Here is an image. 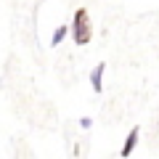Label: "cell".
<instances>
[{"mask_svg": "<svg viewBox=\"0 0 159 159\" xmlns=\"http://www.w3.org/2000/svg\"><path fill=\"white\" fill-rule=\"evenodd\" d=\"M69 34L77 45H88L93 37V27H90V19H88V8H77L72 16V24H69Z\"/></svg>", "mask_w": 159, "mask_h": 159, "instance_id": "obj_1", "label": "cell"}, {"mask_svg": "<svg viewBox=\"0 0 159 159\" xmlns=\"http://www.w3.org/2000/svg\"><path fill=\"white\" fill-rule=\"evenodd\" d=\"M138 141H141V127H133V130L127 133V138H125V146L119 148V157H130V154L135 151Z\"/></svg>", "mask_w": 159, "mask_h": 159, "instance_id": "obj_2", "label": "cell"}, {"mask_svg": "<svg viewBox=\"0 0 159 159\" xmlns=\"http://www.w3.org/2000/svg\"><path fill=\"white\" fill-rule=\"evenodd\" d=\"M103 72H106V64H96V66L90 69V88L93 93H101L103 90Z\"/></svg>", "mask_w": 159, "mask_h": 159, "instance_id": "obj_3", "label": "cell"}, {"mask_svg": "<svg viewBox=\"0 0 159 159\" xmlns=\"http://www.w3.org/2000/svg\"><path fill=\"white\" fill-rule=\"evenodd\" d=\"M66 34H69V24H61V27H56V32L51 34V45H53V48H58V45L64 43V37H66Z\"/></svg>", "mask_w": 159, "mask_h": 159, "instance_id": "obj_4", "label": "cell"}, {"mask_svg": "<svg viewBox=\"0 0 159 159\" xmlns=\"http://www.w3.org/2000/svg\"><path fill=\"white\" fill-rule=\"evenodd\" d=\"M80 127H85V130H88V127H93V119L90 117H82V119H80Z\"/></svg>", "mask_w": 159, "mask_h": 159, "instance_id": "obj_5", "label": "cell"}]
</instances>
